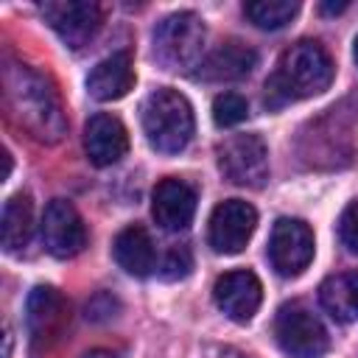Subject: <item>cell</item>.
Wrapping results in <instances>:
<instances>
[{
    "instance_id": "cell-22",
    "label": "cell",
    "mask_w": 358,
    "mask_h": 358,
    "mask_svg": "<svg viewBox=\"0 0 358 358\" xmlns=\"http://www.w3.org/2000/svg\"><path fill=\"white\" fill-rule=\"evenodd\" d=\"M338 235H341L344 246L358 255V199L344 207V213L338 218Z\"/></svg>"
},
{
    "instance_id": "cell-12",
    "label": "cell",
    "mask_w": 358,
    "mask_h": 358,
    "mask_svg": "<svg viewBox=\"0 0 358 358\" xmlns=\"http://www.w3.org/2000/svg\"><path fill=\"white\" fill-rule=\"evenodd\" d=\"M151 215L168 232L187 229L196 215V190L182 179H162L151 193Z\"/></svg>"
},
{
    "instance_id": "cell-23",
    "label": "cell",
    "mask_w": 358,
    "mask_h": 358,
    "mask_svg": "<svg viewBox=\"0 0 358 358\" xmlns=\"http://www.w3.org/2000/svg\"><path fill=\"white\" fill-rule=\"evenodd\" d=\"M190 266H193V260H190V252L185 249V246H173L171 252H168V257H165V277L168 280H176V277H187V271H190Z\"/></svg>"
},
{
    "instance_id": "cell-26",
    "label": "cell",
    "mask_w": 358,
    "mask_h": 358,
    "mask_svg": "<svg viewBox=\"0 0 358 358\" xmlns=\"http://www.w3.org/2000/svg\"><path fill=\"white\" fill-rule=\"evenodd\" d=\"M347 8V3H322V11L324 14H338V11H344Z\"/></svg>"
},
{
    "instance_id": "cell-25",
    "label": "cell",
    "mask_w": 358,
    "mask_h": 358,
    "mask_svg": "<svg viewBox=\"0 0 358 358\" xmlns=\"http://www.w3.org/2000/svg\"><path fill=\"white\" fill-rule=\"evenodd\" d=\"M210 358H246V355H241V352H235V350H229V347H224V350H215Z\"/></svg>"
},
{
    "instance_id": "cell-27",
    "label": "cell",
    "mask_w": 358,
    "mask_h": 358,
    "mask_svg": "<svg viewBox=\"0 0 358 358\" xmlns=\"http://www.w3.org/2000/svg\"><path fill=\"white\" fill-rule=\"evenodd\" d=\"M352 59H355V64H358V36H355V42H352Z\"/></svg>"
},
{
    "instance_id": "cell-4",
    "label": "cell",
    "mask_w": 358,
    "mask_h": 358,
    "mask_svg": "<svg viewBox=\"0 0 358 358\" xmlns=\"http://www.w3.org/2000/svg\"><path fill=\"white\" fill-rule=\"evenodd\" d=\"M204 39V20L196 11H176L154 28V56L165 70H187L199 64Z\"/></svg>"
},
{
    "instance_id": "cell-18",
    "label": "cell",
    "mask_w": 358,
    "mask_h": 358,
    "mask_svg": "<svg viewBox=\"0 0 358 358\" xmlns=\"http://www.w3.org/2000/svg\"><path fill=\"white\" fill-rule=\"evenodd\" d=\"M319 302L336 322H355L358 319V271H341L327 277L319 288Z\"/></svg>"
},
{
    "instance_id": "cell-3",
    "label": "cell",
    "mask_w": 358,
    "mask_h": 358,
    "mask_svg": "<svg viewBox=\"0 0 358 358\" xmlns=\"http://www.w3.org/2000/svg\"><path fill=\"white\" fill-rule=\"evenodd\" d=\"M140 120H143L145 140L151 143V148L162 154H179L182 148H187L196 129L187 98L171 87L154 90L143 101Z\"/></svg>"
},
{
    "instance_id": "cell-6",
    "label": "cell",
    "mask_w": 358,
    "mask_h": 358,
    "mask_svg": "<svg viewBox=\"0 0 358 358\" xmlns=\"http://www.w3.org/2000/svg\"><path fill=\"white\" fill-rule=\"evenodd\" d=\"M221 173L241 187H263L268 179V148L257 134H235L218 145Z\"/></svg>"
},
{
    "instance_id": "cell-20",
    "label": "cell",
    "mask_w": 358,
    "mask_h": 358,
    "mask_svg": "<svg viewBox=\"0 0 358 358\" xmlns=\"http://www.w3.org/2000/svg\"><path fill=\"white\" fill-rule=\"evenodd\" d=\"M246 17L263 28V31H277L282 25H288L296 11H299V3L296 0H255V3H246L243 6Z\"/></svg>"
},
{
    "instance_id": "cell-10",
    "label": "cell",
    "mask_w": 358,
    "mask_h": 358,
    "mask_svg": "<svg viewBox=\"0 0 358 358\" xmlns=\"http://www.w3.org/2000/svg\"><path fill=\"white\" fill-rule=\"evenodd\" d=\"M42 241H45V249L53 257H73V255H78L84 249L87 229H84V221H81L78 210L70 201L53 199L45 207V215H42Z\"/></svg>"
},
{
    "instance_id": "cell-1",
    "label": "cell",
    "mask_w": 358,
    "mask_h": 358,
    "mask_svg": "<svg viewBox=\"0 0 358 358\" xmlns=\"http://www.w3.org/2000/svg\"><path fill=\"white\" fill-rule=\"evenodd\" d=\"M3 106L11 123L39 143L53 145L67 131L56 87L48 76L22 62H6L3 67Z\"/></svg>"
},
{
    "instance_id": "cell-16",
    "label": "cell",
    "mask_w": 358,
    "mask_h": 358,
    "mask_svg": "<svg viewBox=\"0 0 358 358\" xmlns=\"http://www.w3.org/2000/svg\"><path fill=\"white\" fill-rule=\"evenodd\" d=\"M28 327L36 341L59 336L67 322V302L64 296L50 285H36L28 296Z\"/></svg>"
},
{
    "instance_id": "cell-17",
    "label": "cell",
    "mask_w": 358,
    "mask_h": 358,
    "mask_svg": "<svg viewBox=\"0 0 358 358\" xmlns=\"http://www.w3.org/2000/svg\"><path fill=\"white\" fill-rule=\"evenodd\" d=\"M112 252H115L117 266L131 277H148L157 266V252H154L151 235L137 224L117 232V238L112 243Z\"/></svg>"
},
{
    "instance_id": "cell-13",
    "label": "cell",
    "mask_w": 358,
    "mask_h": 358,
    "mask_svg": "<svg viewBox=\"0 0 358 358\" xmlns=\"http://www.w3.org/2000/svg\"><path fill=\"white\" fill-rule=\"evenodd\" d=\"M84 151H87L90 162L98 168L120 162L129 151L126 126L115 115H106V112L92 115L84 126Z\"/></svg>"
},
{
    "instance_id": "cell-5",
    "label": "cell",
    "mask_w": 358,
    "mask_h": 358,
    "mask_svg": "<svg viewBox=\"0 0 358 358\" xmlns=\"http://www.w3.org/2000/svg\"><path fill=\"white\" fill-rule=\"evenodd\" d=\"M274 336L282 352L291 358H322L330 344L324 324L302 302H288L277 310Z\"/></svg>"
},
{
    "instance_id": "cell-11",
    "label": "cell",
    "mask_w": 358,
    "mask_h": 358,
    "mask_svg": "<svg viewBox=\"0 0 358 358\" xmlns=\"http://www.w3.org/2000/svg\"><path fill=\"white\" fill-rule=\"evenodd\" d=\"M213 296L224 316H229L232 322H249L260 308L263 285L255 271L238 268V271H227L215 280Z\"/></svg>"
},
{
    "instance_id": "cell-15",
    "label": "cell",
    "mask_w": 358,
    "mask_h": 358,
    "mask_svg": "<svg viewBox=\"0 0 358 358\" xmlns=\"http://www.w3.org/2000/svg\"><path fill=\"white\" fill-rule=\"evenodd\" d=\"M257 64V53L241 42H224L221 48H215L201 64L196 78L201 81H238L246 78Z\"/></svg>"
},
{
    "instance_id": "cell-8",
    "label": "cell",
    "mask_w": 358,
    "mask_h": 358,
    "mask_svg": "<svg viewBox=\"0 0 358 358\" xmlns=\"http://www.w3.org/2000/svg\"><path fill=\"white\" fill-rule=\"evenodd\" d=\"M42 17L48 20V25L59 34V39L78 50L84 48L101 28V6L98 3H90V0H50V3H42Z\"/></svg>"
},
{
    "instance_id": "cell-24",
    "label": "cell",
    "mask_w": 358,
    "mask_h": 358,
    "mask_svg": "<svg viewBox=\"0 0 358 358\" xmlns=\"http://www.w3.org/2000/svg\"><path fill=\"white\" fill-rule=\"evenodd\" d=\"M81 358H117V352H112V350H90Z\"/></svg>"
},
{
    "instance_id": "cell-14",
    "label": "cell",
    "mask_w": 358,
    "mask_h": 358,
    "mask_svg": "<svg viewBox=\"0 0 358 358\" xmlns=\"http://www.w3.org/2000/svg\"><path fill=\"white\" fill-rule=\"evenodd\" d=\"M134 87V64L126 50L101 59L87 76V92L95 101H117Z\"/></svg>"
},
{
    "instance_id": "cell-7",
    "label": "cell",
    "mask_w": 358,
    "mask_h": 358,
    "mask_svg": "<svg viewBox=\"0 0 358 358\" xmlns=\"http://www.w3.org/2000/svg\"><path fill=\"white\" fill-rule=\"evenodd\" d=\"M313 229L299 218H280L268 238V260L282 277H299L313 260Z\"/></svg>"
},
{
    "instance_id": "cell-9",
    "label": "cell",
    "mask_w": 358,
    "mask_h": 358,
    "mask_svg": "<svg viewBox=\"0 0 358 358\" xmlns=\"http://www.w3.org/2000/svg\"><path fill=\"white\" fill-rule=\"evenodd\" d=\"M257 227V213L249 201L227 199L210 215V246L218 255H238Z\"/></svg>"
},
{
    "instance_id": "cell-19",
    "label": "cell",
    "mask_w": 358,
    "mask_h": 358,
    "mask_svg": "<svg viewBox=\"0 0 358 358\" xmlns=\"http://www.w3.org/2000/svg\"><path fill=\"white\" fill-rule=\"evenodd\" d=\"M0 232H3L6 252H20L28 246L31 232H34V204L28 193H17L3 204Z\"/></svg>"
},
{
    "instance_id": "cell-2",
    "label": "cell",
    "mask_w": 358,
    "mask_h": 358,
    "mask_svg": "<svg viewBox=\"0 0 358 358\" xmlns=\"http://www.w3.org/2000/svg\"><path fill=\"white\" fill-rule=\"evenodd\" d=\"M330 81H333V62L327 50L313 39H302L280 56L277 70L266 81V106L280 109L291 101L319 95L330 87Z\"/></svg>"
},
{
    "instance_id": "cell-21",
    "label": "cell",
    "mask_w": 358,
    "mask_h": 358,
    "mask_svg": "<svg viewBox=\"0 0 358 358\" xmlns=\"http://www.w3.org/2000/svg\"><path fill=\"white\" fill-rule=\"evenodd\" d=\"M246 115H249V103H246L243 95H238V92L215 95V101H213V120H215V126H235V123L246 120Z\"/></svg>"
}]
</instances>
